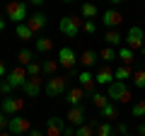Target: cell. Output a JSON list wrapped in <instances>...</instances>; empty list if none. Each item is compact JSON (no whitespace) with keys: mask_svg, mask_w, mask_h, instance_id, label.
<instances>
[{"mask_svg":"<svg viewBox=\"0 0 145 136\" xmlns=\"http://www.w3.org/2000/svg\"><path fill=\"white\" fill-rule=\"evenodd\" d=\"M128 136H131V134H128Z\"/></svg>","mask_w":145,"mask_h":136,"instance_id":"46","label":"cell"},{"mask_svg":"<svg viewBox=\"0 0 145 136\" xmlns=\"http://www.w3.org/2000/svg\"><path fill=\"white\" fill-rule=\"evenodd\" d=\"M12 90H15V88H12V85L7 83V80H0V92L5 95V97H10V95H12Z\"/></svg>","mask_w":145,"mask_h":136,"instance_id":"35","label":"cell"},{"mask_svg":"<svg viewBox=\"0 0 145 136\" xmlns=\"http://www.w3.org/2000/svg\"><path fill=\"white\" fill-rule=\"evenodd\" d=\"M97 136H114V126L109 124V121H99V126H97Z\"/></svg>","mask_w":145,"mask_h":136,"instance_id":"32","label":"cell"},{"mask_svg":"<svg viewBox=\"0 0 145 136\" xmlns=\"http://www.w3.org/2000/svg\"><path fill=\"white\" fill-rule=\"evenodd\" d=\"M116 58H121V66H131L133 63V51L123 44L121 49H116Z\"/></svg>","mask_w":145,"mask_h":136,"instance_id":"23","label":"cell"},{"mask_svg":"<svg viewBox=\"0 0 145 136\" xmlns=\"http://www.w3.org/2000/svg\"><path fill=\"white\" fill-rule=\"evenodd\" d=\"M7 124H10V117L0 110V131H7Z\"/></svg>","mask_w":145,"mask_h":136,"instance_id":"36","label":"cell"},{"mask_svg":"<svg viewBox=\"0 0 145 136\" xmlns=\"http://www.w3.org/2000/svg\"><path fill=\"white\" fill-rule=\"evenodd\" d=\"M46 24H48V20H46L44 12H34V15H29V20H27V27H29L34 34H36V32H41Z\"/></svg>","mask_w":145,"mask_h":136,"instance_id":"16","label":"cell"},{"mask_svg":"<svg viewBox=\"0 0 145 136\" xmlns=\"http://www.w3.org/2000/svg\"><path fill=\"white\" fill-rule=\"evenodd\" d=\"M131 114H133V117H145V100L131 105Z\"/></svg>","mask_w":145,"mask_h":136,"instance_id":"33","label":"cell"},{"mask_svg":"<svg viewBox=\"0 0 145 136\" xmlns=\"http://www.w3.org/2000/svg\"><path fill=\"white\" fill-rule=\"evenodd\" d=\"M5 22H7V20H5V12H0V32L5 29Z\"/></svg>","mask_w":145,"mask_h":136,"instance_id":"43","label":"cell"},{"mask_svg":"<svg viewBox=\"0 0 145 136\" xmlns=\"http://www.w3.org/2000/svg\"><path fill=\"white\" fill-rule=\"evenodd\" d=\"M94 126H97V124H94L92 119H87L82 126H78V129H75V136H94Z\"/></svg>","mask_w":145,"mask_h":136,"instance_id":"26","label":"cell"},{"mask_svg":"<svg viewBox=\"0 0 145 136\" xmlns=\"http://www.w3.org/2000/svg\"><path fill=\"white\" fill-rule=\"evenodd\" d=\"M82 29L87 32V34H94V32H97V24H94L92 20H87V22H85V24H82Z\"/></svg>","mask_w":145,"mask_h":136,"instance_id":"38","label":"cell"},{"mask_svg":"<svg viewBox=\"0 0 145 136\" xmlns=\"http://www.w3.org/2000/svg\"><path fill=\"white\" fill-rule=\"evenodd\" d=\"M94 80H97V85H106L109 88V85L114 83V71H111L109 66H102L97 73H94Z\"/></svg>","mask_w":145,"mask_h":136,"instance_id":"17","label":"cell"},{"mask_svg":"<svg viewBox=\"0 0 145 136\" xmlns=\"http://www.w3.org/2000/svg\"><path fill=\"white\" fill-rule=\"evenodd\" d=\"M7 73H10V71H7L5 61H0V80H5V78H7Z\"/></svg>","mask_w":145,"mask_h":136,"instance_id":"39","label":"cell"},{"mask_svg":"<svg viewBox=\"0 0 145 136\" xmlns=\"http://www.w3.org/2000/svg\"><path fill=\"white\" fill-rule=\"evenodd\" d=\"M58 68H61V66H58L56 58H46V61L41 63V75L48 80V78H53V75H58V73H56Z\"/></svg>","mask_w":145,"mask_h":136,"instance_id":"20","label":"cell"},{"mask_svg":"<svg viewBox=\"0 0 145 136\" xmlns=\"http://www.w3.org/2000/svg\"><path fill=\"white\" fill-rule=\"evenodd\" d=\"M44 85H46V83H44V75H39V78H29L24 83V88H22V92H24L27 97H36V95L44 90Z\"/></svg>","mask_w":145,"mask_h":136,"instance_id":"14","label":"cell"},{"mask_svg":"<svg viewBox=\"0 0 145 136\" xmlns=\"http://www.w3.org/2000/svg\"><path fill=\"white\" fill-rule=\"evenodd\" d=\"M92 105L97 107V110H104V107L109 105V97H106L104 92H99V90H97V92L92 95Z\"/></svg>","mask_w":145,"mask_h":136,"instance_id":"29","label":"cell"},{"mask_svg":"<svg viewBox=\"0 0 145 136\" xmlns=\"http://www.w3.org/2000/svg\"><path fill=\"white\" fill-rule=\"evenodd\" d=\"M82 24H85V22L80 20V17H75V15H65V17H61V22H58V29H61L68 39H75L80 32H82Z\"/></svg>","mask_w":145,"mask_h":136,"instance_id":"3","label":"cell"},{"mask_svg":"<svg viewBox=\"0 0 145 136\" xmlns=\"http://www.w3.org/2000/svg\"><path fill=\"white\" fill-rule=\"evenodd\" d=\"M68 78L65 75H53V78L46 80V85H44V92L48 95V97H61V95L68 92Z\"/></svg>","mask_w":145,"mask_h":136,"instance_id":"4","label":"cell"},{"mask_svg":"<svg viewBox=\"0 0 145 136\" xmlns=\"http://www.w3.org/2000/svg\"><path fill=\"white\" fill-rule=\"evenodd\" d=\"M78 83H80V88H82L85 92H89V95L97 92V80H94V73H89V71H80Z\"/></svg>","mask_w":145,"mask_h":136,"instance_id":"12","label":"cell"},{"mask_svg":"<svg viewBox=\"0 0 145 136\" xmlns=\"http://www.w3.org/2000/svg\"><path fill=\"white\" fill-rule=\"evenodd\" d=\"M7 131H10L12 136H27L31 131V121L27 119V117H10Z\"/></svg>","mask_w":145,"mask_h":136,"instance_id":"8","label":"cell"},{"mask_svg":"<svg viewBox=\"0 0 145 136\" xmlns=\"http://www.w3.org/2000/svg\"><path fill=\"white\" fill-rule=\"evenodd\" d=\"M27 75H29V78H39V75H41V61H31L29 66H27Z\"/></svg>","mask_w":145,"mask_h":136,"instance_id":"31","label":"cell"},{"mask_svg":"<svg viewBox=\"0 0 145 136\" xmlns=\"http://www.w3.org/2000/svg\"><path fill=\"white\" fill-rule=\"evenodd\" d=\"M5 17L15 24H24L29 20V7L27 3H7L5 5Z\"/></svg>","mask_w":145,"mask_h":136,"instance_id":"2","label":"cell"},{"mask_svg":"<svg viewBox=\"0 0 145 136\" xmlns=\"http://www.w3.org/2000/svg\"><path fill=\"white\" fill-rule=\"evenodd\" d=\"M53 49V39H48V37H39L36 39V51L39 53H48Z\"/></svg>","mask_w":145,"mask_h":136,"instance_id":"27","label":"cell"},{"mask_svg":"<svg viewBox=\"0 0 145 136\" xmlns=\"http://www.w3.org/2000/svg\"><path fill=\"white\" fill-rule=\"evenodd\" d=\"M133 85L138 90L145 88V71H135V73H133Z\"/></svg>","mask_w":145,"mask_h":136,"instance_id":"34","label":"cell"},{"mask_svg":"<svg viewBox=\"0 0 145 136\" xmlns=\"http://www.w3.org/2000/svg\"><path fill=\"white\" fill-rule=\"evenodd\" d=\"M17 61H20L22 68H27L31 61H34V51H31V49H22V51L17 53Z\"/></svg>","mask_w":145,"mask_h":136,"instance_id":"28","label":"cell"},{"mask_svg":"<svg viewBox=\"0 0 145 136\" xmlns=\"http://www.w3.org/2000/svg\"><path fill=\"white\" fill-rule=\"evenodd\" d=\"M116 134H119V136H128V124L119 121V124H116Z\"/></svg>","mask_w":145,"mask_h":136,"instance_id":"37","label":"cell"},{"mask_svg":"<svg viewBox=\"0 0 145 136\" xmlns=\"http://www.w3.org/2000/svg\"><path fill=\"white\" fill-rule=\"evenodd\" d=\"M121 22H123V15L119 10H114V7H109V10L102 12V24L109 27V29H119Z\"/></svg>","mask_w":145,"mask_h":136,"instance_id":"9","label":"cell"},{"mask_svg":"<svg viewBox=\"0 0 145 136\" xmlns=\"http://www.w3.org/2000/svg\"><path fill=\"white\" fill-rule=\"evenodd\" d=\"M27 136H46V134H44V131H39V129H31Z\"/></svg>","mask_w":145,"mask_h":136,"instance_id":"42","label":"cell"},{"mask_svg":"<svg viewBox=\"0 0 145 136\" xmlns=\"http://www.w3.org/2000/svg\"><path fill=\"white\" fill-rule=\"evenodd\" d=\"M138 136H145V119L138 124Z\"/></svg>","mask_w":145,"mask_h":136,"instance_id":"41","label":"cell"},{"mask_svg":"<svg viewBox=\"0 0 145 136\" xmlns=\"http://www.w3.org/2000/svg\"><path fill=\"white\" fill-rule=\"evenodd\" d=\"M56 61H58V66L65 68V71H75V66H78V53L72 51L70 46H61Z\"/></svg>","mask_w":145,"mask_h":136,"instance_id":"5","label":"cell"},{"mask_svg":"<svg viewBox=\"0 0 145 136\" xmlns=\"http://www.w3.org/2000/svg\"><path fill=\"white\" fill-rule=\"evenodd\" d=\"M143 10H145V5H143Z\"/></svg>","mask_w":145,"mask_h":136,"instance_id":"45","label":"cell"},{"mask_svg":"<svg viewBox=\"0 0 145 136\" xmlns=\"http://www.w3.org/2000/svg\"><path fill=\"white\" fill-rule=\"evenodd\" d=\"M106 97H109V102H114V105H119V102L121 105H128L131 100H133L131 97V88L126 83H119V80H114V83L106 88Z\"/></svg>","mask_w":145,"mask_h":136,"instance_id":"1","label":"cell"},{"mask_svg":"<svg viewBox=\"0 0 145 136\" xmlns=\"http://www.w3.org/2000/svg\"><path fill=\"white\" fill-rule=\"evenodd\" d=\"M104 42H106V46H111V49H114V46L121 49V46L126 44V37H121L119 29H109L106 34H104Z\"/></svg>","mask_w":145,"mask_h":136,"instance_id":"18","label":"cell"},{"mask_svg":"<svg viewBox=\"0 0 145 136\" xmlns=\"http://www.w3.org/2000/svg\"><path fill=\"white\" fill-rule=\"evenodd\" d=\"M0 110L5 112L7 117H17L22 110H24V95H22V97H15V95H10V97H3V105H0Z\"/></svg>","mask_w":145,"mask_h":136,"instance_id":"7","label":"cell"},{"mask_svg":"<svg viewBox=\"0 0 145 136\" xmlns=\"http://www.w3.org/2000/svg\"><path fill=\"white\" fill-rule=\"evenodd\" d=\"M80 12H82L85 22H87V20H94L99 10H97V5H92V3H85V5H82V10H80Z\"/></svg>","mask_w":145,"mask_h":136,"instance_id":"30","label":"cell"},{"mask_svg":"<svg viewBox=\"0 0 145 136\" xmlns=\"http://www.w3.org/2000/svg\"><path fill=\"white\" fill-rule=\"evenodd\" d=\"M63 136H75V126H70V124H68L65 129H63Z\"/></svg>","mask_w":145,"mask_h":136,"instance_id":"40","label":"cell"},{"mask_svg":"<svg viewBox=\"0 0 145 136\" xmlns=\"http://www.w3.org/2000/svg\"><path fill=\"white\" fill-rule=\"evenodd\" d=\"M97 58H99L97 51H92V49H85V51L78 56V61L82 63V71H87V68H92L94 63H97Z\"/></svg>","mask_w":145,"mask_h":136,"instance_id":"19","label":"cell"},{"mask_svg":"<svg viewBox=\"0 0 145 136\" xmlns=\"http://www.w3.org/2000/svg\"><path fill=\"white\" fill-rule=\"evenodd\" d=\"M15 32H17V37L24 39V42H31V39L36 42V34L29 29V27H27V22H24V24H17V27H15Z\"/></svg>","mask_w":145,"mask_h":136,"instance_id":"24","label":"cell"},{"mask_svg":"<svg viewBox=\"0 0 145 136\" xmlns=\"http://www.w3.org/2000/svg\"><path fill=\"white\" fill-rule=\"evenodd\" d=\"M97 56L102 58L104 63H111V61H116V49H111V46H102L97 51Z\"/></svg>","mask_w":145,"mask_h":136,"instance_id":"25","label":"cell"},{"mask_svg":"<svg viewBox=\"0 0 145 136\" xmlns=\"http://www.w3.org/2000/svg\"><path fill=\"white\" fill-rule=\"evenodd\" d=\"M65 121H68L70 126H75V129L82 126L85 121H87V117H85V107H70L68 114H65Z\"/></svg>","mask_w":145,"mask_h":136,"instance_id":"13","label":"cell"},{"mask_svg":"<svg viewBox=\"0 0 145 136\" xmlns=\"http://www.w3.org/2000/svg\"><path fill=\"white\" fill-rule=\"evenodd\" d=\"M126 46L131 49V51H143L145 46V32L140 29V27H131L128 32H126Z\"/></svg>","mask_w":145,"mask_h":136,"instance_id":"6","label":"cell"},{"mask_svg":"<svg viewBox=\"0 0 145 136\" xmlns=\"http://www.w3.org/2000/svg\"><path fill=\"white\" fill-rule=\"evenodd\" d=\"M65 126H68V121L63 117H48L46 119V136H63Z\"/></svg>","mask_w":145,"mask_h":136,"instance_id":"11","label":"cell"},{"mask_svg":"<svg viewBox=\"0 0 145 136\" xmlns=\"http://www.w3.org/2000/svg\"><path fill=\"white\" fill-rule=\"evenodd\" d=\"M128 78H133V68L131 66H119L114 71V80H119V83H126Z\"/></svg>","mask_w":145,"mask_h":136,"instance_id":"22","label":"cell"},{"mask_svg":"<svg viewBox=\"0 0 145 136\" xmlns=\"http://www.w3.org/2000/svg\"><path fill=\"white\" fill-rule=\"evenodd\" d=\"M7 83L12 85V88H24V83L29 80V75H27V68H22V66H17V68H12L10 73H7Z\"/></svg>","mask_w":145,"mask_h":136,"instance_id":"10","label":"cell"},{"mask_svg":"<svg viewBox=\"0 0 145 136\" xmlns=\"http://www.w3.org/2000/svg\"><path fill=\"white\" fill-rule=\"evenodd\" d=\"M99 112H102V119H104V121H109V124L119 119V107H116L114 102H109V105L104 107V110H99Z\"/></svg>","mask_w":145,"mask_h":136,"instance_id":"21","label":"cell"},{"mask_svg":"<svg viewBox=\"0 0 145 136\" xmlns=\"http://www.w3.org/2000/svg\"><path fill=\"white\" fill-rule=\"evenodd\" d=\"M85 95H87V92H85L82 88H70V90L65 92V102H68L70 107H82Z\"/></svg>","mask_w":145,"mask_h":136,"instance_id":"15","label":"cell"},{"mask_svg":"<svg viewBox=\"0 0 145 136\" xmlns=\"http://www.w3.org/2000/svg\"><path fill=\"white\" fill-rule=\"evenodd\" d=\"M0 136H12V134H10V131H0Z\"/></svg>","mask_w":145,"mask_h":136,"instance_id":"44","label":"cell"}]
</instances>
